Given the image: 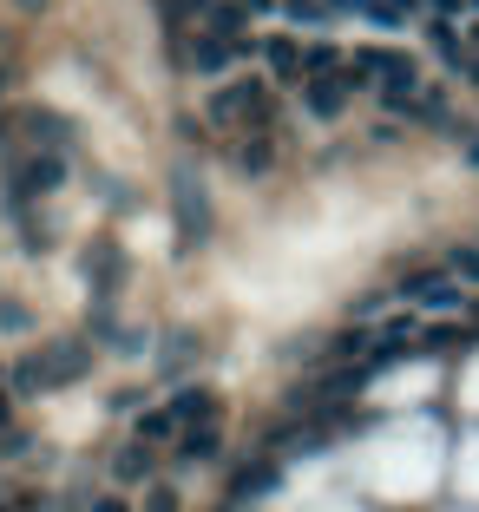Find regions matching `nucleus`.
Here are the masks:
<instances>
[{"label": "nucleus", "mask_w": 479, "mask_h": 512, "mask_svg": "<svg viewBox=\"0 0 479 512\" xmlns=\"http://www.w3.org/2000/svg\"><path fill=\"white\" fill-rule=\"evenodd\" d=\"M145 512H178V499H171V493H165V486H158V493H151V499H145Z\"/></svg>", "instance_id": "nucleus-24"}, {"label": "nucleus", "mask_w": 479, "mask_h": 512, "mask_svg": "<svg viewBox=\"0 0 479 512\" xmlns=\"http://www.w3.org/2000/svg\"><path fill=\"white\" fill-rule=\"evenodd\" d=\"M66 178V165L53 158V151H33V158H20V171H14V184H7V197H33V191H53V184Z\"/></svg>", "instance_id": "nucleus-5"}, {"label": "nucleus", "mask_w": 479, "mask_h": 512, "mask_svg": "<svg viewBox=\"0 0 479 512\" xmlns=\"http://www.w3.org/2000/svg\"><path fill=\"white\" fill-rule=\"evenodd\" d=\"M270 486H276V473H270V467H256V473H243V480H237V499H263Z\"/></svg>", "instance_id": "nucleus-18"}, {"label": "nucleus", "mask_w": 479, "mask_h": 512, "mask_svg": "<svg viewBox=\"0 0 479 512\" xmlns=\"http://www.w3.org/2000/svg\"><path fill=\"white\" fill-rule=\"evenodd\" d=\"M171 427H178V414H171V407H165V414H145V421H138V440H165Z\"/></svg>", "instance_id": "nucleus-19"}, {"label": "nucleus", "mask_w": 479, "mask_h": 512, "mask_svg": "<svg viewBox=\"0 0 479 512\" xmlns=\"http://www.w3.org/2000/svg\"><path fill=\"white\" fill-rule=\"evenodd\" d=\"M237 171L243 178H263V171H270V138H250V145L237 151Z\"/></svg>", "instance_id": "nucleus-14"}, {"label": "nucleus", "mask_w": 479, "mask_h": 512, "mask_svg": "<svg viewBox=\"0 0 479 512\" xmlns=\"http://www.w3.org/2000/svg\"><path fill=\"white\" fill-rule=\"evenodd\" d=\"M453 270H460L466 283H479V243H460V250H453Z\"/></svg>", "instance_id": "nucleus-21"}, {"label": "nucleus", "mask_w": 479, "mask_h": 512, "mask_svg": "<svg viewBox=\"0 0 479 512\" xmlns=\"http://www.w3.org/2000/svg\"><path fill=\"white\" fill-rule=\"evenodd\" d=\"M263 60H270L283 79H296L302 66H309V53H296V40H270V46H263Z\"/></svg>", "instance_id": "nucleus-11"}, {"label": "nucleus", "mask_w": 479, "mask_h": 512, "mask_svg": "<svg viewBox=\"0 0 479 512\" xmlns=\"http://www.w3.org/2000/svg\"><path fill=\"white\" fill-rule=\"evenodd\" d=\"M243 7H250V14H263V7H270V0H243Z\"/></svg>", "instance_id": "nucleus-28"}, {"label": "nucleus", "mask_w": 479, "mask_h": 512, "mask_svg": "<svg viewBox=\"0 0 479 512\" xmlns=\"http://www.w3.org/2000/svg\"><path fill=\"white\" fill-rule=\"evenodd\" d=\"M20 7H40V0H20Z\"/></svg>", "instance_id": "nucleus-29"}, {"label": "nucleus", "mask_w": 479, "mask_h": 512, "mask_svg": "<svg viewBox=\"0 0 479 512\" xmlns=\"http://www.w3.org/2000/svg\"><path fill=\"white\" fill-rule=\"evenodd\" d=\"M414 119L440 125V119H447V99H440V92H420V99H414Z\"/></svg>", "instance_id": "nucleus-20"}, {"label": "nucleus", "mask_w": 479, "mask_h": 512, "mask_svg": "<svg viewBox=\"0 0 479 512\" xmlns=\"http://www.w3.org/2000/svg\"><path fill=\"white\" fill-rule=\"evenodd\" d=\"M191 355H197V335H191V329H178V335L165 342V375H178V368L191 362Z\"/></svg>", "instance_id": "nucleus-16"}, {"label": "nucleus", "mask_w": 479, "mask_h": 512, "mask_svg": "<svg viewBox=\"0 0 479 512\" xmlns=\"http://www.w3.org/2000/svg\"><path fill=\"white\" fill-rule=\"evenodd\" d=\"M361 14H368V20H381V27H401V20L414 14V0H368Z\"/></svg>", "instance_id": "nucleus-15"}, {"label": "nucleus", "mask_w": 479, "mask_h": 512, "mask_svg": "<svg viewBox=\"0 0 479 512\" xmlns=\"http://www.w3.org/2000/svg\"><path fill=\"white\" fill-rule=\"evenodd\" d=\"M407 296H414V302H427V309H453V302H460V289H453V283H440V276H427V283H414Z\"/></svg>", "instance_id": "nucleus-12"}, {"label": "nucleus", "mask_w": 479, "mask_h": 512, "mask_svg": "<svg viewBox=\"0 0 479 512\" xmlns=\"http://www.w3.org/2000/svg\"><path fill=\"white\" fill-rule=\"evenodd\" d=\"M151 467V453L145 447H132V453H125V460H119V473H125V480H138V473H145Z\"/></svg>", "instance_id": "nucleus-22"}, {"label": "nucleus", "mask_w": 479, "mask_h": 512, "mask_svg": "<svg viewBox=\"0 0 479 512\" xmlns=\"http://www.w3.org/2000/svg\"><path fill=\"white\" fill-rule=\"evenodd\" d=\"M237 53H250V46H243V40H217V33H204V40L191 46V66H197V73H224V66L237 60Z\"/></svg>", "instance_id": "nucleus-7"}, {"label": "nucleus", "mask_w": 479, "mask_h": 512, "mask_svg": "<svg viewBox=\"0 0 479 512\" xmlns=\"http://www.w3.org/2000/svg\"><path fill=\"white\" fill-rule=\"evenodd\" d=\"M342 99H348V79H309V112L315 119H335V112H342Z\"/></svg>", "instance_id": "nucleus-8"}, {"label": "nucleus", "mask_w": 479, "mask_h": 512, "mask_svg": "<svg viewBox=\"0 0 479 512\" xmlns=\"http://www.w3.org/2000/svg\"><path fill=\"white\" fill-rule=\"evenodd\" d=\"M427 7H434V14H460L466 0H427Z\"/></svg>", "instance_id": "nucleus-25"}, {"label": "nucleus", "mask_w": 479, "mask_h": 512, "mask_svg": "<svg viewBox=\"0 0 479 512\" xmlns=\"http://www.w3.org/2000/svg\"><path fill=\"white\" fill-rule=\"evenodd\" d=\"M289 14H296V20H322L329 7H322V0H289Z\"/></svg>", "instance_id": "nucleus-23"}, {"label": "nucleus", "mask_w": 479, "mask_h": 512, "mask_svg": "<svg viewBox=\"0 0 479 512\" xmlns=\"http://www.w3.org/2000/svg\"><path fill=\"white\" fill-rule=\"evenodd\" d=\"M466 165H473V171H479V138H473V145H466Z\"/></svg>", "instance_id": "nucleus-27"}, {"label": "nucleus", "mask_w": 479, "mask_h": 512, "mask_svg": "<svg viewBox=\"0 0 479 512\" xmlns=\"http://www.w3.org/2000/svg\"><path fill=\"white\" fill-rule=\"evenodd\" d=\"M86 375V348L79 342H53L40 348V355H27V362L14 368V388L20 394H40V388H66V381Z\"/></svg>", "instance_id": "nucleus-2"}, {"label": "nucleus", "mask_w": 479, "mask_h": 512, "mask_svg": "<svg viewBox=\"0 0 479 512\" xmlns=\"http://www.w3.org/2000/svg\"><path fill=\"white\" fill-rule=\"evenodd\" d=\"M243 14H250L243 0H217V7H210V20H204V33H217V40H237Z\"/></svg>", "instance_id": "nucleus-10"}, {"label": "nucleus", "mask_w": 479, "mask_h": 512, "mask_svg": "<svg viewBox=\"0 0 479 512\" xmlns=\"http://www.w3.org/2000/svg\"><path fill=\"white\" fill-rule=\"evenodd\" d=\"M217 453V427H191L184 434V460H210Z\"/></svg>", "instance_id": "nucleus-17"}, {"label": "nucleus", "mask_w": 479, "mask_h": 512, "mask_svg": "<svg viewBox=\"0 0 479 512\" xmlns=\"http://www.w3.org/2000/svg\"><path fill=\"white\" fill-rule=\"evenodd\" d=\"M210 119L217 125H270V92L256 86V79H237V86H224L217 99H210Z\"/></svg>", "instance_id": "nucleus-4"}, {"label": "nucleus", "mask_w": 479, "mask_h": 512, "mask_svg": "<svg viewBox=\"0 0 479 512\" xmlns=\"http://www.w3.org/2000/svg\"><path fill=\"white\" fill-rule=\"evenodd\" d=\"M171 414H178V421H210V414H217V401H210L204 388H184V394H178V407H171Z\"/></svg>", "instance_id": "nucleus-13"}, {"label": "nucleus", "mask_w": 479, "mask_h": 512, "mask_svg": "<svg viewBox=\"0 0 479 512\" xmlns=\"http://www.w3.org/2000/svg\"><path fill=\"white\" fill-rule=\"evenodd\" d=\"M92 512H125V506H119V499H92Z\"/></svg>", "instance_id": "nucleus-26"}, {"label": "nucleus", "mask_w": 479, "mask_h": 512, "mask_svg": "<svg viewBox=\"0 0 479 512\" xmlns=\"http://www.w3.org/2000/svg\"><path fill=\"white\" fill-rule=\"evenodd\" d=\"M361 381H368L361 368H329V375L309 381V388H302L296 401H342V394H361Z\"/></svg>", "instance_id": "nucleus-6"}, {"label": "nucleus", "mask_w": 479, "mask_h": 512, "mask_svg": "<svg viewBox=\"0 0 479 512\" xmlns=\"http://www.w3.org/2000/svg\"><path fill=\"white\" fill-rule=\"evenodd\" d=\"M86 276L99 283V296H112V289H119V250H112V243H99V250L86 256Z\"/></svg>", "instance_id": "nucleus-9"}, {"label": "nucleus", "mask_w": 479, "mask_h": 512, "mask_svg": "<svg viewBox=\"0 0 479 512\" xmlns=\"http://www.w3.org/2000/svg\"><path fill=\"white\" fill-rule=\"evenodd\" d=\"M348 86H375L381 106L407 112L420 99V66L407 60V53H381V46H361L355 66H348Z\"/></svg>", "instance_id": "nucleus-1"}, {"label": "nucleus", "mask_w": 479, "mask_h": 512, "mask_svg": "<svg viewBox=\"0 0 479 512\" xmlns=\"http://www.w3.org/2000/svg\"><path fill=\"white\" fill-rule=\"evenodd\" d=\"M171 211H178V243H204L210 237V197L197 184L191 165L171 171Z\"/></svg>", "instance_id": "nucleus-3"}]
</instances>
